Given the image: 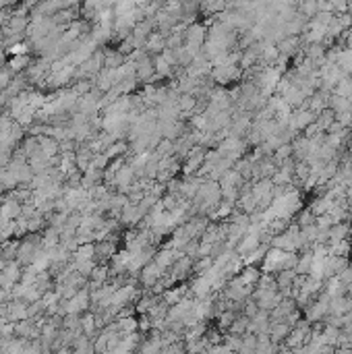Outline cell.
Wrapping results in <instances>:
<instances>
[{"instance_id":"obj_1","label":"cell","mask_w":352,"mask_h":354,"mask_svg":"<svg viewBox=\"0 0 352 354\" xmlns=\"http://www.w3.org/2000/svg\"><path fill=\"white\" fill-rule=\"evenodd\" d=\"M0 215H5L9 219H15L21 215V203H19V199H15L13 195L7 199V201L0 205Z\"/></svg>"},{"instance_id":"obj_2","label":"cell","mask_w":352,"mask_h":354,"mask_svg":"<svg viewBox=\"0 0 352 354\" xmlns=\"http://www.w3.org/2000/svg\"><path fill=\"white\" fill-rule=\"evenodd\" d=\"M96 257V247L94 242H83L75 251V261L73 263H81V261H92Z\"/></svg>"},{"instance_id":"obj_3","label":"cell","mask_w":352,"mask_h":354,"mask_svg":"<svg viewBox=\"0 0 352 354\" xmlns=\"http://www.w3.org/2000/svg\"><path fill=\"white\" fill-rule=\"evenodd\" d=\"M350 253H352V242H350V238H344V240H338V242H332V245H329V255L348 257Z\"/></svg>"},{"instance_id":"obj_4","label":"cell","mask_w":352,"mask_h":354,"mask_svg":"<svg viewBox=\"0 0 352 354\" xmlns=\"http://www.w3.org/2000/svg\"><path fill=\"white\" fill-rule=\"evenodd\" d=\"M230 334H236V336H243L245 331L249 329V317L247 315H238L232 323H230Z\"/></svg>"},{"instance_id":"obj_5","label":"cell","mask_w":352,"mask_h":354,"mask_svg":"<svg viewBox=\"0 0 352 354\" xmlns=\"http://www.w3.org/2000/svg\"><path fill=\"white\" fill-rule=\"evenodd\" d=\"M27 64H29L27 54H19V56H11V60H9V69H11L13 73H21L23 69H27Z\"/></svg>"},{"instance_id":"obj_6","label":"cell","mask_w":352,"mask_h":354,"mask_svg":"<svg viewBox=\"0 0 352 354\" xmlns=\"http://www.w3.org/2000/svg\"><path fill=\"white\" fill-rule=\"evenodd\" d=\"M122 62H124L122 52H110V54L104 56V66H106V69H118Z\"/></svg>"},{"instance_id":"obj_7","label":"cell","mask_w":352,"mask_h":354,"mask_svg":"<svg viewBox=\"0 0 352 354\" xmlns=\"http://www.w3.org/2000/svg\"><path fill=\"white\" fill-rule=\"evenodd\" d=\"M315 219H317V215H315L311 209H304V211H300V213H298L296 222H298V226H300V228H304V226H311V224H315Z\"/></svg>"},{"instance_id":"obj_8","label":"cell","mask_w":352,"mask_h":354,"mask_svg":"<svg viewBox=\"0 0 352 354\" xmlns=\"http://www.w3.org/2000/svg\"><path fill=\"white\" fill-rule=\"evenodd\" d=\"M153 69H156L158 77H166V75H170V62L164 56H158L156 62H153Z\"/></svg>"},{"instance_id":"obj_9","label":"cell","mask_w":352,"mask_h":354,"mask_svg":"<svg viewBox=\"0 0 352 354\" xmlns=\"http://www.w3.org/2000/svg\"><path fill=\"white\" fill-rule=\"evenodd\" d=\"M162 46H164L162 35H149V37L145 39V48H147L149 52H160Z\"/></svg>"},{"instance_id":"obj_10","label":"cell","mask_w":352,"mask_h":354,"mask_svg":"<svg viewBox=\"0 0 352 354\" xmlns=\"http://www.w3.org/2000/svg\"><path fill=\"white\" fill-rule=\"evenodd\" d=\"M183 294H185V288H179V290L174 288V290L166 292V302H168V304H174V302H179Z\"/></svg>"},{"instance_id":"obj_11","label":"cell","mask_w":352,"mask_h":354,"mask_svg":"<svg viewBox=\"0 0 352 354\" xmlns=\"http://www.w3.org/2000/svg\"><path fill=\"white\" fill-rule=\"evenodd\" d=\"M195 98H191V96H183L181 98V102H179V106L183 108V110H195Z\"/></svg>"}]
</instances>
